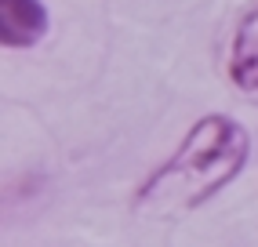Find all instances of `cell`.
<instances>
[{"label": "cell", "mask_w": 258, "mask_h": 247, "mask_svg": "<svg viewBox=\"0 0 258 247\" xmlns=\"http://www.w3.org/2000/svg\"><path fill=\"white\" fill-rule=\"evenodd\" d=\"M251 160V131L226 113H208L182 135L167 160L135 189V211H197L218 197Z\"/></svg>", "instance_id": "obj_1"}, {"label": "cell", "mask_w": 258, "mask_h": 247, "mask_svg": "<svg viewBox=\"0 0 258 247\" xmlns=\"http://www.w3.org/2000/svg\"><path fill=\"white\" fill-rule=\"evenodd\" d=\"M51 15L44 0H0V44L8 51H29L47 37Z\"/></svg>", "instance_id": "obj_2"}, {"label": "cell", "mask_w": 258, "mask_h": 247, "mask_svg": "<svg viewBox=\"0 0 258 247\" xmlns=\"http://www.w3.org/2000/svg\"><path fill=\"white\" fill-rule=\"evenodd\" d=\"M226 73H229L236 91H247V95L258 91V0L244 11V19L236 22Z\"/></svg>", "instance_id": "obj_3"}]
</instances>
